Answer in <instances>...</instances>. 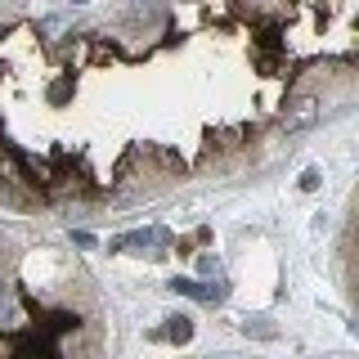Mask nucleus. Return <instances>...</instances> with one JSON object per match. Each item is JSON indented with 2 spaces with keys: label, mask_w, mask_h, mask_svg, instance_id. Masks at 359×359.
<instances>
[{
  "label": "nucleus",
  "mask_w": 359,
  "mask_h": 359,
  "mask_svg": "<svg viewBox=\"0 0 359 359\" xmlns=\"http://www.w3.org/2000/svg\"><path fill=\"white\" fill-rule=\"evenodd\" d=\"M14 323H18V301L9 292V283L0 278V328H14Z\"/></svg>",
  "instance_id": "5"
},
{
  "label": "nucleus",
  "mask_w": 359,
  "mask_h": 359,
  "mask_svg": "<svg viewBox=\"0 0 359 359\" xmlns=\"http://www.w3.org/2000/svg\"><path fill=\"white\" fill-rule=\"evenodd\" d=\"M319 121V99H297L287 112H283V130H306Z\"/></svg>",
  "instance_id": "2"
},
{
  "label": "nucleus",
  "mask_w": 359,
  "mask_h": 359,
  "mask_svg": "<svg viewBox=\"0 0 359 359\" xmlns=\"http://www.w3.org/2000/svg\"><path fill=\"white\" fill-rule=\"evenodd\" d=\"M153 243H162V229H130L121 238H112L108 247L112 252H126V247H153Z\"/></svg>",
  "instance_id": "3"
},
{
  "label": "nucleus",
  "mask_w": 359,
  "mask_h": 359,
  "mask_svg": "<svg viewBox=\"0 0 359 359\" xmlns=\"http://www.w3.org/2000/svg\"><path fill=\"white\" fill-rule=\"evenodd\" d=\"M166 341H175V346H184V341H194V319H189V314H171V319H166Z\"/></svg>",
  "instance_id": "4"
},
{
  "label": "nucleus",
  "mask_w": 359,
  "mask_h": 359,
  "mask_svg": "<svg viewBox=\"0 0 359 359\" xmlns=\"http://www.w3.org/2000/svg\"><path fill=\"white\" fill-rule=\"evenodd\" d=\"M171 292L194 297V301H202V306H220V301H224V283H194V278H175Z\"/></svg>",
  "instance_id": "1"
},
{
  "label": "nucleus",
  "mask_w": 359,
  "mask_h": 359,
  "mask_svg": "<svg viewBox=\"0 0 359 359\" xmlns=\"http://www.w3.org/2000/svg\"><path fill=\"white\" fill-rule=\"evenodd\" d=\"M72 5H86V0H72Z\"/></svg>",
  "instance_id": "8"
},
{
  "label": "nucleus",
  "mask_w": 359,
  "mask_h": 359,
  "mask_svg": "<svg viewBox=\"0 0 359 359\" xmlns=\"http://www.w3.org/2000/svg\"><path fill=\"white\" fill-rule=\"evenodd\" d=\"M319 171H306V175H301V189H306V194H314V189H319Z\"/></svg>",
  "instance_id": "6"
},
{
  "label": "nucleus",
  "mask_w": 359,
  "mask_h": 359,
  "mask_svg": "<svg viewBox=\"0 0 359 359\" xmlns=\"http://www.w3.org/2000/svg\"><path fill=\"white\" fill-rule=\"evenodd\" d=\"M243 332H261V337H274V328H265V319H256V323L247 319V323H243Z\"/></svg>",
  "instance_id": "7"
}]
</instances>
